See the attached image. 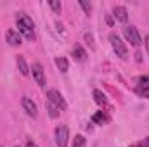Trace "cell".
I'll list each match as a JSON object with an SVG mask.
<instances>
[{
    "label": "cell",
    "instance_id": "obj_1",
    "mask_svg": "<svg viewBox=\"0 0 149 147\" xmlns=\"http://www.w3.org/2000/svg\"><path fill=\"white\" fill-rule=\"evenodd\" d=\"M109 42H111V47H113V50H114V54H116L120 59H127V57H128L127 45L121 42V38L118 37V35L111 33V35H109Z\"/></svg>",
    "mask_w": 149,
    "mask_h": 147
},
{
    "label": "cell",
    "instance_id": "obj_2",
    "mask_svg": "<svg viewBox=\"0 0 149 147\" xmlns=\"http://www.w3.org/2000/svg\"><path fill=\"white\" fill-rule=\"evenodd\" d=\"M123 37L127 38V42H130V45H134V47H139L142 43V38H141L135 26H125L123 28Z\"/></svg>",
    "mask_w": 149,
    "mask_h": 147
},
{
    "label": "cell",
    "instance_id": "obj_3",
    "mask_svg": "<svg viewBox=\"0 0 149 147\" xmlns=\"http://www.w3.org/2000/svg\"><path fill=\"white\" fill-rule=\"evenodd\" d=\"M47 101H49V102H52L54 106H57L61 111H66V107H68V104H66L64 97H63L57 90H54V88L47 92Z\"/></svg>",
    "mask_w": 149,
    "mask_h": 147
},
{
    "label": "cell",
    "instance_id": "obj_4",
    "mask_svg": "<svg viewBox=\"0 0 149 147\" xmlns=\"http://www.w3.org/2000/svg\"><path fill=\"white\" fill-rule=\"evenodd\" d=\"M68 139H70V132L66 125H59L56 128V144L57 147H66L68 146Z\"/></svg>",
    "mask_w": 149,
    "mask_h": 147
},
{
    "label": "cell",
    "instance_id": "obj_5",
    "mask_svg": "<svg viewBox=\"0 0 149 147\" xmlns=\"http://www.w3.org/2000/svg\"><path fill=\"white\" fill-rule=\"evenodd\" d=\"M31 73H33V78L38 83V87H45V73H43V68H42L40 62H33Z\"/></svg>",
    "mask_w": 149,
    "mask_h": 147
},
{
    "label": "cell",
    "instance_id": "obj_6",
    "mask_svg": "<svg viewBox=\"0 0 149 147\" xmlns=\"http://www.w3.org/2000/svg\"><path fill=\"white\" fill-rule=\"evenodd\" d=\"M23 109L26 111V114L28 116H31V118H37L38 114V109H37V104L30 99V97H23Z\"/></svg>",
    "mask_w": 149,
    "mask_h": 147
},
{
    "label": "cell",
    "instance_id": "obj_7",
    "mask_svg": "<svg viewBox=\"0 0 149 147\" xmlns=\"http://www.w3.org/2000/svg\"><path fill=\"white\" fill-rule=\"evenodd\" d=\"M113 16H114L120 23H127V19H128V10H127V7H123V5H116V7L113 9Z\"/></svg>",
    "mask_w": 149,
    "mask_h": 147
},
{
    "label": "cell",
    "instance_id": "obj_8",
    "mask_svg": "<svg viewBox=\"0 0 149 147\" xmlns=\"http://www.w3.org/2000/svg\"><path fill=\"white\" fill-rule=\"evenodd\" d=\"M5 38H7L9 45H12V47H19V45L23 43V40H21V35H19L17 31H14V30H9V31L5 33Z\"/></svg>",
    "mask_w": 149,
    "mask_h": 147
},
{
    "label": "cell",
    "instance_id": "obj_9",
    "mask_svg": "<svg viewBox=\"0 0 149 147\" xmlns=\"http://www.w3.org/2000/svg\"><path fill=\"white\" fill-rule=\"evenodd\" d=\"M73 57L78 62H85L87 61V52H85V49L81 45H74L73 47Z\"/></svg>",
    "mask_w": 149,
    "mask_h": 147
},
{
    "label": "cell",
    "instance_id": "obj_10",
    "mask_svg": "<svg viewBox=\"0 0 149 147\" xmlns=\"http://www.w3.org/2000/svg\"><path fill=\"white\" fill-rule=\"evenodd\" d=\"M108 114L106 112H102V111H97L94 116H92V121L95 123V125H104V123H108Z\"/></svg>",
    "mask_w": 149,
    "mask_h": 147
},
{
    "label": "cell",
    "instance_id": "obj_11",
    "mask_svg": "<svg viewBox=\"0 0 149 147\" xmlns=\"http://www.w3.org/2000/svg\"><path fill=\"white\" fill-rule=\"evenodd\" d=\"M94 99H95V102H97L99 106H106V104H108V97H106V94L101 92V90H94Z\"/></svg>",
    "mask_w": 149,
    "mask_h": 147
},
{
    "label": "cell",
    "instance_id": "obj_12",
    "mask_svg": "<svg viewBox=\"0 0 149 147\" xmlns=\"http://www.w3.org/2000/svg\"><path fill=\"white\" fill-rule=\"evenodd\" d=\"M45 107H47V112H49L50 118H57V116L61 114V109H59L57 106H54L52 102H49V101L45 102Z\"/></svg>",
    "mask_w": 149,
    "mask_h": 147
},
{
    "label": "cell",
    "instance_id": "obj_13",
    "mask_svg": "<svg viewBox=\"0 0 149 147\" xmlns=\"http://www.w3.org/2000/svg\"><path fill=\"white\" fill-rule=\"evenodd\" d=\"M16 61H17V68H19L21 74H24V76H26V74L30 73V68H28V64H26L24 57H23V55H17V59H16Z\"/></svg>",
    "mask_w": 149,
    "mask_h": 147
},
{
    "label": "cell",
    "instance_id": "obj_14",
    "mask_svg": "<svg viewBox=\"0 0 149 147\" xmlns=\"http://www.w3.org/2000/svg\"><path fill=\"white\" fill-rule=\"evenodd\" d=\"M56 66H57L63 73H66V71L70 69V64H68V61H66L64 57H57V59H56Z\"/></svg>",
    "mask_w": 149,
    "mask_h": 147
},
{
    "label": "cell",
    "instance_id": "obj_15",
    "mask_svg": "<svg viewBox=\"0 0 149 147\" xmlns=\"http://www.w3.org/2000/svg\"><path fill=\"white\" fill-rule=\"evenodd\" d=\"M83 146H85V137L83 135H76L71 147H83Z\"/></svg>",
    "mask_w": 149,
    "mask_h": 147
},
{
    "label": "cell",
    "instance_id": "obj_16",
    "mask_svg": "<svg viewBox=\"0 0 149 147\" xmlns=\"http://www.w3.org/2000/svg\"><path fill=\"white\" fill-rule=\"evenodd\" d=\"M49 5L52 7V10H54L56 14H61V10H63V5H61V2H56V0H50V2H49Z\"/></svg>",
    "mask_w": 149,
    "mask_h": 147
},
{
    "label": "cell",
    "instance_id": "obj_17",
    "mask_svg": "<svg viewBox=\"0 0 149 147\" xmlns=\"http://www.w3.org/2000/svg\"><path fill=\"white\" fill-rule=\"evenodd\" d=\"M78 3H80V7L85 10V14H88V12L92 10V3H90V2H83V0H80Z\"/></svg>",
    "mask_w": 149,
    "mask_h": 147
},
{
    "label": "cell",
    "instance_id": "obj_18",
    "mask_svg": "<svg viewBox=\"0 0 149 147\" xmlns=\"http://www.w3.org/2000/svg\"><path fill=\"white\" fill-rule=\"evenodd\" d=\"M135 92H137L139 95H142V97L149 99V88H144V87H137V88H135Z\"/></svg>",
    "mask_w": 149,
    "mask_h": 147
},
{
    "label": "cell",
    "instance_id": "obj_19",
    "mask_svg": "<svg viewBox=\"0 0 149 147\" xmlns=\"http://www.w3.org/2000/svg\"><path fill=\"white\" fill-rule=\"evenodd\" d=\"M137 87L149 88V76H141V78H139V85H137Z\"/></svg>",
    "mask_w": 149,
    "mask_h": 147
},
{
    "label": "cell",
    "instance_id": "obj_20",
    "mask_svg": "<svg viewBox=\"0 0 149 147\" xmlns=\"http://www.w3.org/2000/svg\"><path fill=\"white\" fill-rule=\"evenodd\" d=\"M130 147H149V137L144 139V140H141V142H137V144H134V146H130Z\"/></svg>",
    "mask_w": 149,
    "mask_h": 147
},
{
    "label": "cell",
    "instance_id": "obj_21",
    "mask_svg": "<svg viewBox=\"0 0 149 147\" xmlns=\"http://www.w3.org/2000/svg\"><path fill=\"white\" fill-rule=\"evenodd\" d=\"M85 42L90 45V49H94V47H95V45H94V38H92L90 33H85Z\"/></svg>",
    "mask_w": 149,
    "mask_h": 147
},
{
    "label": "cell",
    "instance_id": "obj_22",
    "mask_svg": "<svg viewBox=\"0 0 149 147\" xmlns=\"http://www.w3.org/2000/svg\"><path fill=\"white\" fill-rule=\"evenodd\" d=\"M135 61L137 62H142V52H135Z\"/></svg>",
    "mask_w": 149,
    "mask_h": 147
},
{
    "label": "cell",
    "instance_id": "obj_23",
    "mask_svg": "<svg viewBox=\"0 0 149 147\" xmlns=\"http://www.w3.org/2000/svg\"><path fill=\"white\" fill-rule=\"evenodd\" d=\"M26 147H38L33 140H26Z\"/></svg>",
    "mask_w": 149,
    "mask_h": 147
},
{
    "label": "cell",
    "instance_id": "obj_24",
    "mask_svg": "<svg viewBox=\"0 0 149 147\" xmlns=\"http://www.w3.org/2000/svg\"><path fill=\"white\" fill-rule=\"evenodd\" d=\"M146 49H148V54H149V35L146 37Z\"/></svg>",
    "mask_w": 149,
    "mask_h": 147
},
{
    "label": "cell",
    "instance_id": "obj_25",
    "mask_svg": "<svg viewBox=\"0 0 149 147\" xmlns=\"http://www.w3.org/2000/svg\"><path fill=\"white\" fill-rule=\"evenodd\" d=\"M16 147H19V146H16Z\"/></svg>",
    "mask_w": 149,
    "mask_h": 147
}]
</instances>
